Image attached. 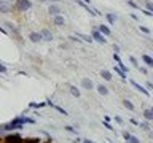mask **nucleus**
<instances>
[{
  "label": "nucleus",
  "instance_id": "obj_30",
  "mask_svg": "<svg viewBox=\"0 0 153 143\" xmlns=\"http://www.w3.org/2000/svg\"><path fill=\"white\" fill-rule=\"evenodd\" d=\"M129 62H131V64L136 67V69H139V62H137V59L134 56H129Z\"/></svg>",
  "mask_w": 153,
  "mask_h": 143
},
{
  "label": "nucleus",
  "instance_id": "obj_31",
  "mask_svg": "<svg viewBox=\"0 0 153 143\" xmlns=\"http://www.w3.org/2000/svg\"><path fill=\"white\" fill-rule=\"evenodd\" d=\"M139 29H140V30L145 33V35H150V33H152V30H150L148 27H145V26H139Z\"/></svg>",
  "mask_w": 153,
  "mask_h": 143
},
{
  "label": "nucleus",
  "instance_id": "obj_11",
  "mask_svg": "<svg viewBox=\"0 0 153 143\" xmlns=\"http://www.w3.org/2000/svg\"><path fill=\"white\" fill-rule=\"evenodd\" d=\"M53 24H54V26H57V27H64V26H65V19H64V16H61V14L54 16V18H53Z\"/></svg>",
  "mask_w": 153,
  "mask_h": 143
},
{
  "label": "nucleus",
  "instance_id": "obj_13",
  "mask_svg": "<svg viewBox=\"0 0 153 143\" xmlns=\"http://www.w3.org/2000/svg\"><path fill=\"white\" fill-rule=\"evenodd\" d=\"M76 37H78V38H81V40H83L85 43H89V45L94 41L93 35H85V33H81V32H76Z\"/></svg>",
  "mask_w": 153,
  "mask_h": 143
},
{
  "label": "nucleus",
  "instance_id": "obj_12",
  "mask_svg": "<svg viewBox=\"0 0 153 143\" xmlns=\"http://www.w3.org/2000/svg\"><path fill=\"white\" fill-rule=\"evenodd\" d=\"M42 35H43V40L45 41H53L54 38H53V33H51V30L50 29H42Z\"/></svg>",
  "mask_w": 153,
  "mask_h": 143
},
{
  "label": "nucleus",
  "instance_id": "obj_39",
  "mask_svg": "<svg viewBox=\"0 0 153 143\" xmlns=\"http://www.w3.org/2000/svg\"><path fill=\"white\" fill-rule=\"evenodd\" d=\"M113 52H117V54H120V52H121V49H120L118 45H113Z\"/></svg>",
  "mask_w": 153,
  "mask_h": 143
},
{
  "label": "nucleus",
  "instance_id": "obj_41",
  "mask_svg": "<svg viewBox=\"0 0 153 143\" xmlns=\"http://www.w3.org/2000/svg\"><path fill=\"white\" fill-rule=\"evenodd\" d=\"M129 16H131V18L134 19V21H139V18H137V14H134V13H131V14H129Z\"/></svg>",
  "mask_w": 153,
  "mask_h": 143
},
{
  "label": "nucleus",
  "instance_id": "obj_7",
  "mask_svg": "<svg viewBox=\"0 0 153 143\" xmlns=\"http://www.w3.org/2000/svg\"><path fill=\"white\" fill-rule=\"evenodd\" d=\"M29 40H30L32 43H42V41H45V40H43L42 32H30V33H29Z\"/></svg>",
  "mask_w": 153,
  "mask_h": 143
},
{
  "label": "nucleus",
  "instance_id": "obj_14",
  "mask_svg": "<svg viewBox=\"0 0 153 143\" xmlns=\"http://www.w3.org/2000/svg\"><path fill=\"white\" fill-rule=\"evenodd\" d=\"M142 114H143V118H145V121H148V122L153 121V111H152V108H143Z\"/></svg>",
  "mask_w": 153,
  "mask_h": 143
},
{
  "label": "nucleus",
  "instance_id": "obj_16",
  "mask_svg": "<svg viewBox=\"0 0 153 143\" xmlns=\"http://www.w3.org/2000/svg\"><path fill=\"white\" fill-rule=\"evenodd\" d=\"M43 107H48L46 100H45V102H38V103H35V102H30V103H29V108H33V110H40V108H43Z\"/></svg>",
  "mask_w": 153,
  "mask_h": 143
},
{
  "label": "nucleus",
  "instance_id": "obj_6",
  "mask_svg": "<svg viewBox=\"0 0 153 143\" xmlns=\"http://www.w3.org/2000/svg\"><path fill=\"white\" fill-rule=\"evenodd\" d=\"M53 138H46V140H42L40 137H27L24 138V143H51Z\"/></svg>",
  "mask_w": 153,
  "mask_h": 143
},
{
  "label": "nucleus",
  "instance_id": "obj_29",
  "mask_svg": "<svg viewBox=\"0 0 153 143\" xmlns=\"http://www.w3.org/2000/svg\"><path fill=\"white\" fill-rule=\"evenodd\" d=\"M117 65L120 67V69H121L123 72H126V73H128V72H129V69H128V65L126 64H123V60H120V62H117Z\"/></svg>",
  "mask_w": 153,
  "mask_h": 143
},
{
  "label": "nucleus",
  "instance_id": "obj_25",
  "mask_svg": "<svg viewBox=\"0 0 153 143\" xmlns=\"http://www.w3.org/2000/svg\"><path fill=\"white\" fill-rule=\"evenodd\" d=\"M121 135H123V140H124V142H129V140L132 138V133L129 132V130H123Z\"/></svg>",
  "mask_w": 153,
  "mask_h": 143
},
{
  "label": "nucleus",
  "instance_id": "obj_19",
  "mask_svg": "<svg viewBox=\"0 0 153 143\" xmlns=\"http://www.w3.org/2000/svg\"><path fill=\"white\" fill-rule=\"evenodd\" d=\"M97 29L104 33L105 37H110V35H112V30H110V29H108L107 26H105V24H100V26H97Z\"/></svg>",
  "mask_w": 153,
  "mask_h": 143
},
{
  "label": "nucleus",
  "instance_id": "obj_23",
  "mask_svg": "<svg viewBox=\"0 0 153 143\" xmlns=\"http://www.w3.org/2000/svg\"><path fill=\"white\" fill-rule=\"evenodd\" d=\"M100 76L105 80V81H112V73L108 70H100Z\"/></svg>",
  "mask_w": 153,
  "mask_h": 143
},
{
  "label": "nucleus",
  "instance_id": "obj_35",
  "mask_svg": "<svg viewBox=\"0 0 153 143\" xmlns=\"http://www.w3.org/2000/svg\"><path fill=\"white\" fill-rule=\"evenodd\" d=\"M115 122H118V124H124V119H123L121 116H117V114H115Z\"/></svg>",
  "mask_w": 153,
  "mask_h": 143
},
{
  "label": "nucleus",
  "instance_id": "obj_34",
  "mask_svg": "<svg viewBox=\"0 0 153 143\" xmlns=\"http://www.w3.org/2000/svg\"><path fill=\"white\" fill-rule=\"evenodd\" d=\"M129 122H131V124H134L136 127H139V126H140V122H139L136 118H131V119H129Z\"/></svg>",
  "mask_w": 153,
  "mask_h": 143
},
{
  "label": "nucleus",
  "instance_id": "obj_42",
  "mask_svg": "<svg viewBox=\"0 0 153 143\" xmlns=\"http://www.w3.org/2000/svg\"><path fill=\"white\" fill-rule=\"evenodd\" d=\"M104 121H108L110 122V121H112V118H110V116H104Z\"/></svg>",
  "mask_w": 153,
  "mask_h": 143
},
{
  "label": "nucleus",
  "instance_id": "obj_38",
  "mask_svg": "<svg viewBox=\"0 0 153 143\" xmlns=\"http://www.w3.org/2000/svg\"><path fill=\"white\" fill-rule=\"evenodd\" d=\"M113 60H115V62H120V60H121V57H120V54H117V52H113Z\"/></svg>",
  "mask_w": 153,
  "mask_h": 143
},
{
  "label": "nucleus",
  "instance_id": "obj_44",
  "mask_svg": "<svg viewBox=\"0 0 153 143\" xmlns=\"http://www.w3.org/2000/svg\"><path fill=\"white\" fill-rule=\"evenodd\" d=\"M51 2H53V3H56V2H59V0H51Z\"/></svg>",
  "mask_w": 153,
  "mask_h": 143
},
{
  "label": "nucleus",
  "instance_id": "obj_5",
  "mask_svg": "<svg viewBox=\"0 0 153 143\" xmlns=\"http://www.w3.org/2000/svg\"><path fill=\"white\" fill-rule=\"evenodd\" d=\"M129 83H131V86H132V88H136V89L139 91V92H142L143 95H145V97H150V91H148V89H145V88H143L142 84H139L137 81L131 80V81H129Z\"/></svg>",
  "mask_w": 153,
  "mask_h": 143
},
{
  "label": "nucleus",
  "instance_id": "obj_3",
  "mask_svg": "<svg viewBox=\"0 0 153 143\" xmlns=\"http://www.w3.org/2000/svg\"><path fill=\"white\" fill-rule=\"evenodd\" d=\"M91 35H93L94 41L100 43V45H105V43H107V38H105V35L99 30L97 27H93V30H91Z\"/></svg>",
  "mask_w": 153,
  "mask_h": 143
},
{
  "label": "nucleus",
  "instance_id": "obj_47",
  "mask_svg": "<svg viewBox=\"0 0 153 143\" xmlns=\"http://www.w3.org/2000/svg\"><path fill=\"white\" fill-rule=\"evenodd\" d=\"M124 143H126V142H124Z\"/></svg>",
  "mask_w": 153,
  "mask_h": 143
},
{
  "label": "nucleus",
  "instance_id": "obj_4",
  "mask_svg": "<svg viewBox=\"0 0 153 143\" xmlns=\"http://www.w3.org/2000/svg\"><path fill=\"white\" fill-rule=\"evenodd\" d=\"M46 103H48V107H51L53 110H56L57 113H61V114H64V116H69V111H67L65 108H62V107H59V105H56L54 102H53L51 99H48L46 100Z\"/></svg>",
  "mask_w": 153,
  "mask_h": 143
},
{
  "label": "nucleus",
  "instance_id": "obj_40",
  "mask_svg": "<svg viewBox=\"0 0 153 143\" xmlns=\"http://www.w3.org/2000/svg\"><path fill=\"white\" fill-rule=\"evenodd\" d=\"M145 86H147L148 89H152V91H153V83H150V81H147V83H145Z\"/></svg>",
  "mask_w": 153,
  "mask_h": 143
},
{
  "label": "nucleus",
  "instance_id": "obj_17",
  "mask_svg": "<svg viewBox=\"0 0 153 143\" xmlns=\"http://www.w3.org/2000/svg\"><path fill=\"white\" fill-rule=\"evenodd\" d=\"M96 89H97V92L100 95H108V92H110L108 88H107V86H104V84H97V86H96Z\"/></svg>",
  "mask_w": 153,
  "mask_h": 143
},
{
  "label": "nucleus",
  "instance_id": "obj_27",
  "mask_svg": "<svg viewBox=\"0 0 153 143\" xmlns=\"http://www.w3.org/2000/svg\"><path fill=\"white\" fill-rule=\"evenodd\" d=\"M126 2H128V5H129V7H131V8H134V10H142V8H140V5H139V3H136L134 0H126Z\"/></svg>",
  "mask_w": 153,
  "mask_h": 143
},
{
  "label": "nucleus",
  "instance_id": "obj_20",
  "mask_svg": "<svg viewBox=\"0 0 153 143\" xmlns=\"http://www.w3.org/2000/svg\"><path fill=\"white\" fill-rule=\"evenodd\" d=\"M69 91H70V94L74 95V97H76V99H78L80 95H81V92H80V89L76 88V86H74V84H70V86H69Z\"/></svg>",
  "mask_w": 153,
  "mask_h": 143
},
{
  "label": "nucleus",
  "instance_id": "obj_46",
  "mask_svg": "<svg viewBox=\"0 0 153 143\" xmlns=\"http://www.w3.org/2000/svg\"><path fill=\"white\" fill-rule=\"evenodd\" d=\"M150 108H152V111H153V105H152V107H150Z\"/></svg>",
  "mask_w": 153,
  "mask_h": 143
},
{
  "label": "nucleus",
  "instance_id": "obj_21",
  "mask_svg": "<svg viewBox=\"0 0 153 143\" xmlns=\"http://www.w3.org/2000/svg\"><path fill=\"white\" fill-rule=\"evenodd\" d=\"M105 18H107V21H108V24L110 26H113L115 24V21H117V14H113V13H105Z\"/></svg>",
  "mask_w": 153,
  "mask_h": 143
},
{
  "label": "nucleus",
  "instance_id": "obj_43",
  "mask_svg": "<svg viewBox=\"0 0 153 143\" xmlns=\"http://www.w3.org/2000/svg\"><path fill=\"white\" fill-rule=\"evenodd\" d=\"M85 3H88V5H91V0H83Z\"/></svg>",
  "mask_w": 153,
  "mask_h": 143
},
{
  "label": "nucleus",
  "instance_id": "obj_37",
  "mask_svg": "<svg viewBox=\"0 0 153 143\" xmlns=\"http://www.w3.org/2000/svg\"><path fill=\"white\" fill-rule=\"evenodd\" d=\"M139 72H140V73H143V75H147V73H148L147 67H139Z\"/></svg>",
  "mask_w": 153,
  "mask_h": 143
},
{
  "label": "nucleus",
  "instance_id": "obj_24",
  "mask_svg": "<svg viewBox=\"0 0 153 143\" xmlns=\"http://www.w3.org/2000/svg\"><path fill=\"white\" fill-rule=\"evenodd\" d=\"M139 129H142V130H145V132H152V127H150V124H148V121H145V122H140V126H139Z\"/></svg>",
  "mask_w": 153,
  "mask_h": 143
},
{
  "label": "nucleus",
  "instance_id": "obj_1",
  "mask_svg": "<svg viewBox=\"0 0 153 143\" xmlns=\"http://www.w3.org/2000/svg\"><path fill=\"white\" fill-rule=\"evenodd\" d=\"M2 143H24V137L18 132H10L2 135Z\"/></svg>",
  "mask_w": 153,
  "mask_h": 143
},
{
  "label": "nucleus",
  "instance_id": "obj_36",
  "mask_svg": "<svg viewBox=\"0 0 153 143\" xmlns=\"http://www.w3.org/2000/svg\"><path fill=\"white\" fill-rule=\"evenodd\" d=\"M126 143H140V140H139V138L136 137V135H132V138L129 142H126Z\"/></svg>",
  "mask_w": 153,
  "mask_h": 143
},
{
  "label": "nucleus",
  "instance_id": "obj_9",
  "mask_svg": "<svg viewBox=\"0 0 153 143\" xmlns=\"http://www.w3.org/2000/svg\"><path fill=\"white\" fill-rule=\"evenodd\" d=\"M81 88L86 91H93L94 89V83L91 81V78H81Z\"/></svg>",
  "mask_w": 153,
  "mask_h": 143
},
{
  "label": "nucleus",
  "instance_id": "obj_32",
  "mask_svg": "<svg viewBox=\"0 0 153 143\" xmlns=\"http://www.w3.org/2000/svg\"><path fill=\"white\" fill-rule=\"evenodd\" d=\"M140 13H143V14H145V16H148V18H153V13H152V11H148L147 8H142V10H140Z\"/></svg>",
  "mask_w": 153,
  "mask_h": 143
},
{
  "label": "nucleus",
  "instance_id": "obj_33",
  "mask_svg": "<svg viewBox=\"0 0 153 143\" xmlns=\"http://www.w3.org/2000/svg\"><path fill=\"white\" fill-rule=\"evenodd\" d=\"M0 73H2V75H5V73H7V65H5L3 62L0 64Z\"/></svg>",
  "mask_w": 153,
  "mask_h": 143
},
{
  "label": "nucleus",
  "instance_id": "obj_8",
  "mask_svg": "<svg viewBox=\"0 0 153 143\" xmlns=\"http://www.w3.org/2000/svg\"><path fill=\"white\" fill-rule=\"evenodd\" d=\"M48 13L54 18V16H57V14H61V7L57 3H51L50 7H48Z\"/></svg>",
  "mask_w": 153,
  "mask_h": 143
},
{
  "label": "nucleus",
  "instance_id": "obj_45",
  "mask_svg": "<svg viewBox=\"0 0 153 143\" xmlns=\"http://www.w3.org/2000/svg\"><path fill=\"white\" fill-rule=\"evenodd\" d=\"M40 2H48V0H40Z\"/></svg>",
  "mask_w": 153,
  "mask_h": 143
},
{
  "label": "nucleus",
  "instance_id": "obj_15",
  "mask_svg": "<svg viewBox=\"0 0 153 143\" xmlns=\"http://www.w3.org/2000/svg\"><path fill=\"white\" fill-rule=\"evenodd\" d=\"M142 60H143V64H145L147 67L153 69V57H152V56H148V54H142Z\"/></svg>",
  "mask_w": 153,
  "mask_h": 143
},
{
  "label": "nucleus",
  "instance_id": "obj_28",
  "mask_svg": "<svg viewBox=\"0 0 153 143\" xmlns=\"http://www.w3.org/2000/svg\"><path fill=\"white\" fill-rule=\"evenodd\" d=\"M142 2H143V5H145V8L148 11L153 13V2H150V0H142Z\"/></svg>",
  "mask_w": 153,
  "mask_h": 143
},
{
  "label": "nucleus",
  "instance_id": "obj_2",
  "mask_svg": "<svg viewBox=\"0 0 153 143\" xmlns=\"http://www.w3.org/2000/svg\"><path fill=\"white\" fill-rule=\"evenodd\" d=\"M32 8V2L30 0H14V5H13V10L14 11H19V13H26Z\"/></svg>",
  "mask_w": 153,
  "mask_h": 143
},
{
  "label": "nucleus",
  "instance_id": "obj_18",
  "mask_svg": "<svg viewBox=\"0 0 153 143\" xmlns=\"http://www.w3.org/2000/svg\"><path fill=\"white\" fill-rule=\"evenodd\" d=\"M123 107L129 110V111H136V107H134V103L131 102V100H128V99H124L123 100Z\"/></svg>",
  "mask_w": 153,
  "mask_h": 143
},
{
  "label": "nucleus",
  "instance_id": "obj_10",
  "mask_svg": "<svg viewBox=\"0 0 153 143\" xmlns=\"http://www.w3.org/2000/svg\"><path fill=\"white\" fill-rule=\"evenodd\" d=\"M113 72H115V73H117L118 76H120V78H121L123 80V83H126V81H128V73H126V72H123L121 69H120V67L118 65H113Z\"/></svg>",
  "mask_w": 153,
  "mask_h": 143
},
{
  "label": "nucleus",
  "instance_id": "obj_26",
  "mask_svg": "<svg viewBox=\"0 0 153 143\" xmlns=\"http://www.w3.org/2000/svg\"><path fill=\"white\" fill-rule=\"evenodd\" d=\"M64 130L70 132V133H74V135H78V130H76L74 126H64Z\"/></svg>",
  "mask_w": 153,
  "mask_h": 143
},
{
  "label": "nucleus",
  "instance_id": "obj_22",
  "mask_svg": "<svg viewBox=\"0 0 153 143\" xmlns=\"http://www.w3.org/2000/svg\"><path fill=\"white\" fill-rule=\"evenodd\" d=\"M102 126H104L105 129H107V130H110V132H113V133H115V135H118V132H117V129H115V127H113V126H112V124H110L108 121H104V122H102Z\"/></svg>",
  "mask_w": 153,
  "mask_h": 143
}]
</instances>
